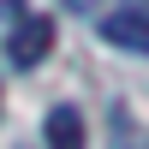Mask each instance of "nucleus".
I'll return each instance as SVG.
<instances>
[{"instance_id":"7ed1b4c3","label":"nucleus","mask_w":149,"mask_h":149,"mask_svg":"<svg viewBox=\"0 0 149 149\" xmlns=\"http://www.w3.org/2000/svg\"><path fill=\"white\" fill-rule=\"evenodd\" d=\"M42 137H48V149H84V113L72 102H60L54 113L42 119Z\"/></svg>"},{"instance_id":"20e7f679","label":"nucleus","mask_w":149,"mask_h":149,"mask_svg":"<svg viewBox=\"0 0 149 149\" xmlns=\"http://www.w3.org/2000/svg\"><path fill=\"white\" fill-rule=\"evenodd\" d=\"M107 143L113 149H149V125L137 113H125V107H113L107 113Z\"/></svg>"},{"instance_id":"39448f33","label":"nucleus","mask_w":149,"mask_h":149,"mask_svg":"<svg viewBox=\"0 0 149 149\" xmlns=\"http://www.w3.org/2000/svg\"><path fill=\"white\" fill-rule=\"evenodd\" d=\"M24 6V0H0V18H12V12H18Z\"/></svg>"},{"instance_id":"f03ea898","label":"nucleus","mask_w":149,"mask_h":149,"mask_svg":"<svg viewBox=\"0 0 149 149\" xmlns=\"http://www.w3.org/2000/svg\"><path fill=\"white\" fill-rule=\"evenodd\" d=\"M102 42L125 48V54H143L149 60V6H119L102 18Z\"/></svg>"},{"instance_id":"f257e3e1","label":"nucleus","mask_w":149,"mask_h":149,"mask_svg":"<svg viewBox=\"0 0 149 149\" xmlns=\"http://www.w3.org/2000/svg\"><path fill=\"white\" fill-rule=\"evenodd\" d=\"M48 48H54V18H42V12H36V18H24L18 30L6 36V60H12L18 72L42 66V60H48Z\"/></svg>"},{"instance_id":"423d86ee","label":"nucleus","mask_w":149,"mask_h":149,"mask_svg":"<svg viewBox=\"0 0 149 149\" xmlns=\"http://www.w3.org/2000/svg\"><path fill=\"white\" fill-rule=\"evenodd\" d=\"M66 6H95V0H66Z\"/></svg>"}]
</instances>
